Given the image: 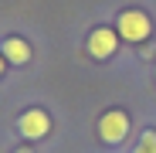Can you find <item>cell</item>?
<instances>
[{"label":"cell","mask_w":156,"mask_h":153,"mask_svg":"<svg viewBox=\"0 0 156 153\" xmlns=\"http://www.w3.org/2000/svg\"><path fill=\"white\" fill-rule=\"evenodd\" d=\"M153 78H156V68H153Z\"/></svg>","instance_id":"30bf717a"},{"label":"cell","mask_w":156,"mask_h":153,"mask_svg":"<svg viewBox=\"0 0 156 153\" xmlns=\"http://www.w3.org/2000/svg\"><path fill=\"white\" fill-rule=\"evenodd\" d=\"M14 153H34V150H31V146H17Z\"/></svg>","instance_id":"9c48e42d"},{"label":"cell","mask_w":156,"mask_h":153,"mask_svg":"<svg viewBox=\"0 0 156 153\" xmlns=\"http://www.w3.org/2000/svg\"><path fill=\"white\" fill-rule=\"evenodd\" d=\"M0 55L7 58V65L20 68V65L31 61V41H24L20 34H7L4 41H0Z\"/></svg>","instance_id":"5b68a950"},{"label":"cell","mask_w":156,"mask_h":153,"mask_svg":"<svg viewBox=\"0 0 156 153\" xmlns=\"http://www.w3.org/2000/svg\"><path fill=\"white\" fill-rule=\"evenodd\" d=\"M139 55H143V58H153V41H149V44H143V48H139Z\"/></svg>","instance_id":"52a82bcc"},{"label":"cell","mask_w":156,"mask_h":153,"mask_svg":"<svg viewBox=\"0 0 156 153\" xmlns=\"http://www.w3.org/2000/svg\"><path fill=\"white\" fill-rule=\"evenodd\" d=\"M51 126H55V122H51V112L41 109V106H31V109H24L17 116V136L37 143V140H44L51 133Z\"/></svg>","instance_id":"3957f363"},{"label":"cell","mask_w":156,"mask_h":153,"mask_svg":"<svg viewBox=\"0 0 156 153\" xmlns=\"http://www.w3.org/2000/svg\"><path fill=\"white\" fill-rule=\"evenodd\" d=\"M129 129H133V119H129L126 109H105L102 119H98V126H95L98 140L105 146H122L129 140Z\"/></svg>","instance_id":"7a4b0ae2"},{"label":"cell","mask_w":156,"mask_h":153,"mask_svg":"<svg viewBox=\"0 0 156 153\" xmlns=\"http://www.w3.org/2000/svg\"><path fill=\"white\" fill-rule=\"evenodd\" d=\"M85 51H88V58H95V61H109L119 51L115 27H92L88 31V41H85Z\"/></svg>","instance_id":"277c9868"},{"label":"cell","mask_w":156,"mask_h":153,"mask_svg":"<svg viewBox=\"0 0 156 153\" xmlns=\"http://www.w3.org/2000/svg\"><path fill=\"white\" fill-rule=\"evenodd\" d=\"M133 153H156V129H143L136 146H133Z\"/></svg>","instance_id":"8992f818"},{"label":"cell","mask_w":156,"mask_h":153,"mask_svg":"<svg viewBox=\"0 0 156 153\" xmlns=\"http://www.w3.org/2000/svg\"><path fill=\"white\" fill-rule=\"evenodd\" d=\"M7 68H10V65H7V58L0 55V78H4V75H7Z\"/></svg>","instance_id":"ba28073f"},{"label":"cell","mask_w":156,"mask_h":153,"mask_svg":"<svg viewBox=\"0 0 156 153\" xmlns=\"http://www.w3.org/2000/svg\"><path fill=\"white\" fill-rule=\"evenodd\" d=\"M115 34L119 41H129V44H146L153 34V17L139 7H129L115 17Z\"/></svg>","instance_id":"6da1fadb"}]
</instances>
